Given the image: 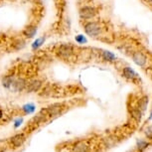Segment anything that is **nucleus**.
<instances>
[{
    "label": "nucleus",
    "mask_w": 152,
    "mask_h": 152,
    "mask_svg": "<svg viewBox=\"0 0 152 152\" xmlns=\"http://www.w3.org/2000/svg\"><path fill=\"white\" fill-rule=\"evenodd\" d=\"M75 54V48L71 44H62L58 46L56 55L62 60H70Z\"/></svg>",
    "instance_id": "obj_1"
},
{
    "label": "nucleus",
    "mask_w": 152,
    "mask_h": 152,
    "mask_svg": "<svg viewBox=\"0 0 152 152\" xmlns=\"http://www.w3.org/2000/svg\"><path fill=\"white\" fill-rule=\"evenodd\" d=\"M85 32L87 35L91 37H96L102 33V25L99 22L91 21L85 24Z\"/></svg>",
    "instance_id": "obj_2"
},
{
    "label": "nucleus",
    "mask_w": 152,
    "mask_h": 152,
    "mask_svg": "<svg viewBox=\"0 0 152 152\" xmlns=\"http://www.w3.org/2000/svg\"><path fill=\"white\" fill-rule=\"evenodd\" d=\"M97 11L94 7H91V6H85V7H82L80 9V17L82 19H91L94 18V16L96 15Z\"/></svg>",
    "instance_id": "obj_3"
},
{
    "label": "nucleus",
    "mask_w": 152,
    "mask_h": 152,
    "mask_svg": "<svg viewBox=\"0 0 152 152\" xmlns=\"http://www.w3.org/2000/svg\"><path fill=\"white\" fill-rule=\"evenodd\" d=\"M42 81H40L38 79H34L31 80L27 83V86L25 88V91L27 93H35V91H38L40 88H42Z\"/></svg>",
    "instance_id": "obj_4"
},
{
    "label": "nucleus",
    "mask_w": 152,
    "mask_h": 152,
    "mask_svg": "<svg viewBox=\"0 0 152 152\" xmlns=\"http://www.w3.org/2000/svg\"><path fill=\"white\" fill-rule=\"evenodd\" d=\"M27 83H28V81L24 78L15 79V81L13 82V84L11 86L10 88H12L14 91H22L25 90V88H26Z\"/></svg>",
    "instance_id": "obj_5"
},
{
    "label": "nucleus",
    "mask_w": 152,
    "mask_h": 152,
    "mask_svg": "<svg viewBox=\"0 0 152 152\" xmlns=\"http://www.w3.org/2000/svg\"><path fill=\"white\" fill-rule=\"evenodd\" d=\"M62 104H53L46 108V113L49 116H57L61 113L62 111Z\"/></svg>",
    "instance_id": "obj_6"
},
{
    "label": "nucleus",
    "mask_w": 152,
    "mask_h": 152,
    "mask_svg": "<svg viewBox=\"0 0 152 152\" xmlns=\"http://www.w3.org/2000/svg\"><path fill=\"white\" fill-rule=\"evenodd\" d=\"M37 30H38V28H37L36 25L30 24V25H28V26L25 28L24 30H23L22 35H23V37H24V38L31 39V38H33V37L36 35Z\"/></svg>",
    "instance_id": "obj_7"
},
{
    "label": "nucleus",
    "mask_w": 152,
    "mask_h": 152,
    "mask_svg": "<svg viewBox=\"0 0 152 152\" xmlns=\"http://www.w3.org/2000/svg\"><path fill=\"white\" fill-rule=\"evenodd\" d=\"M25 140H26V137H25L24 134L19 133L11 137L10 141H11V144H12L14 147H21V146L24 144Z\"/></svg>",
    "instance_id": "obj_8"
},
{
    "label": "nucleus",
    "mask_w": 152,
    "mask_h": 152,
    "mask_svg": "<svg viewBox=\"0 0 152 152\" xmlns=\"http://www.w3.org/2000/svg\"><path fill=\"white\" fill-rule=\"evenodd\" d=\"M132 59L134 63H135L137 66H139V67H143V66L146 64V60H147L145 55L142 52H135L133 54Z\"/></svg>",
    "instance_id": "obj_9"
},
{
    "label": "nucleus",
    "mask_w": 152,
    "mask_h": 152,
    "mask_svg": "<svg viewBox=\"0 0 152 152\" xmlns=\"http://www.w3.org/2000/svg\"><path fill=\"white\" fill-rule=\"evenodd\" d=\"M122 75H123V77H124V78L129 79V80H133V79L137 78L136 73H135V72H134L131 68H129V67L123 68V70H122Z\"/></svg>",
    "instance_id": "obj_10"
},
{
    "label": "nucleus",
    "mask_w": 152,
    "mask_h": 152,
    "mask_svg": "<svg viewBox=\"0 0 152 152\" xmlns=\"http://www.w3.org/2000/svg\"><path fill=\"white\" fill-rule=\"evenodd\" d=\"M25 46H26V41L23 38H17L14 40V42L12 43V47L15 51L22 50Z\"/></svg>",
    "instance_id": "obj_11"
},
{
    "label": "nucleus",
    "mask_w": 152,
    "mask_h": 152,
    "mask_svg": "<svg viewBox=\"0 0 152 152\" xmlns=\"http://www.w3.org/2000/svg\"><path fill=\"white\" fill-rule=\"evenodd\" d=\"M88 146L87 145L86 142H78L76 145L74 146L73 148V152H88Z\"/></svg>",
    "instance_id": "obj_12"
},
{
    "label": "nucleus",
    "mask_w": 152,
    "mask_h": 152,
    "mask_svg": "<svg viewBox=\"0 0 152 152\" xmlns=\"http://www.w3.org/2000/svg\"><path fill=\"white\" fill-rule=\"evenodd\" d=\"M14 81H15V77H14L13 75H9V76H5L4 78L2 79V85H3V87H5V88H10Z\"/></svg>",
    "instance_id": "obj_13"
},
{
    "label": "nucleus",
    "mask_w": 152,
    "mask_h": 152,
    "mask_svg": "<svg viewBox=\"0 0 152 152\" xmlns=\"http://www.w3.org/2000/svg\"><path fill=\"white\" fill-rule=\"evenodd\" d=\"M148 104V97L147 96H142L138 102V108L141 111H144L147 107Z\"/></svg>",
    "instance_id": "obj_14"
},
{
    "label": "nucleus",
    "mask_w": 152,
    "mask_h": 152,
    "mask_svg": "<svg viewBox=\"0 0 152 152\" xmlns=\"http://www.w3.org/2000/svg\"><path fill=\"white\" fill-rule=\"evenodd\" d=\"M102 58H104L105 61L108 62H114L116 59V57L113 55L111 52H108V51H104L102 52Z\"/></svg>",
    "instance_id": "obj_15"
},
{
    "label": "nucleus",
    "mask_w": 152,
    "mask_h": 152,
    "mask_svg": "<svg viewBox=\"0 0 152 152\" xmlns=\"http://www.w3.org/2000/svg\"><path fill=\"white\" fill-rule=\"evenodd\" d=\"M130 113L133 118H135L137 121H140V119H141V117H142V111L140 110L139 108H132V110H130Z\"/></svg>",
    "instance_id": "obj_16"
},
{
    "label": "nucleus",
    "mask_w": 152,
    "mask_h": 152,
    "mask_svg": "<svg viewBox=\"0 0 152 152\" xmlns=\"http://www.w3.org/2000/svg\"><path fill=\"white\" fill-rule=\"evenodd\" d=\"M34 110H35V107H34L33 104H27V105H24V107H23V110L26 113H33Z\"/></svg>",
    "instance_id": "obj_17"
},
{
    "label": "nucleus",
    "mask_w": 152,
    "mask_h": 152,
    "mask_svg": "<svg viewBox=\"0 0 152 152\" xmlns=\"http://www.w3.org/2000/svg\"><path fill=\"white\" fill-rule=\"evenodd\" d=\"M145 134L149 137V138H152V126H149V127L146 128Z\"/></svg>",
    "instance_id": "obj_18"
},
{
    "label": "nucleus",
    "mask_w": 152,
    "mask_h": 152,
    "mask_svg": "<svg viewBox=\"0 0 152 152\" xmlns=\"http://www.w3.org/2000/svg\"><path fill=\"white\" fill-rule=\"evenodd\" d=\"M77 41H78L79 43H84V42H86V39L84 38V36L83 35H79L78 37H77Z\"/></svg>",
    "instance_id": "obj_19"
},
{
    "label": "nucleus",
    "mask_w": 152,
    "mask_h": 152,
    "mask_svg": "<svg viewBox=\"0 0 152 152\" xmlns=\"http://www.w3.org/2000/svg\"><path fill=\"white\" fill-rule=\"evenodd\" d=\"M138 146L140 148H145L146 146H147V143L144 142V141H142V140H139L138 141Z\"/></svg>",
    "instance_id": "obj_20"
},
{
    "label": "nucleus",
    "mask_w": 152,
    "mask_h": 152,
    "mask_svg": "<svg viewBox=\"0 0 152 152\" xmlns=\"http://www.w3.org/2000/svg\"><path fill=\"white\" fill-rule=\"evenodd\" d=\"M2 115H3V113H2V111L0 110V118H1V117H2Z\"/></svg>",
    "instance_id": "obj_21"
},
{
    "label": "nucleus",
    "mask_w": 152,
    "mask_h": 152,
    "mask_svg": "<svg viewBox=\"0 0 152 152\" xmlns=\"http://www.w3.org/2000/svg\"><path fill=\"white\" fill-rule=\"evenodd\" d=\"M150 118H151V119H152V114H151V116H150Z\"/></svg>",
    "instance_id": "obj_22"
}]
</instances>
